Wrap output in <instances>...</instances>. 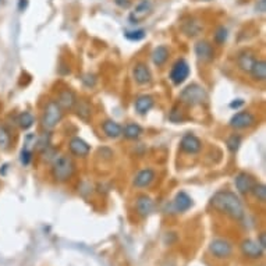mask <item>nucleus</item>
Wrapping results in <instances>:
<instances>
[{
  "instance_id": "f257e3e1",
  "label": "nucleus",
  "mask_w": 266,
  "mask_h": 266,
  "mask_svg": "<svg viewBox=\"0 0 266 266\" xmlns=\"http://www.w3.org/2000/svg\"><path fill=\"white\" fill-rule=\"evenodd\" d=\"M211 203L215 209L229 215L230 218L236 221H241L244 218V206L236 194L230 191H219L212 197Z\"/></svg>"
},
{
  "instance_id": "f03ea898",
  "label": "nucleus",
  "mask_w": 266,
  "mask_h": 266,
  "mask_svg": "<svg viewBox=\"0 0 266 266\" xmlns=\"http://www.w3.org/2000/svg\"><path fill=\"white\" fill-rule=\"evenodd\" d=\"M74 173V163L68 156H59L53 160L52 175L56 181L65 183Z\"/></svg>"
},
{
  "instance_id": "7ed1b4c3",
  "label": "nucleus",
  "mask_w": 266,
  "mask_h": 266,
  "mask_svg": "<svg viewBox=\"0 0 266 266\" xmlns=\"http://www.w3.org/2000/svg\"><path fill=\"white\" fill-rule=\"evenodd\" d=\"M180 101L190 106H197V105H202L208 101V93L201 85L191 84L180 92Z\"/></svg>"
},
{
  "instance_id": "20e7f679",
  "label": "nucleus",
  "mask_w": 266,
  "mask_h": 266,
  "mask_svg": "<svg viewBox=\"0 0 266 266\" xmlns=\"http://www.w3.org/2000/svg\"><path fill=\"white\" fill-rule=\"evenodd\" d=\"M63 117V109L59 106V103L50 101L46 105L44 116H42V126L46 130H53L60 123Z\"/></svg>"
},
{
  "instance_id": "39448f33",
  "label": "nucleus",
  "mask_w": 266,
  "mask_h": 266,
  "mask_svg": "<svg viewBox=\"0 0 266 266\" xmlns=\"http://www.w3.org/2000/svg\"><path fill=\"white\" fill-rule=\"evenodd\" d=\"M190 75V66L185 60H177L170 71V80L173 81L176 85H180L183 84Z\"/></svg>"
},
{
  "instance_id": "423d86ee",
  "label": "nucleus",
  "mask_w": 266,
  "mask_h": 266,
  "mask_svg": "<svg viewBox=\"0 0 266 266\" xmlns=\"http://www.w3.org/2000/svg\"><path fill=\"white\" fill-rule=\"evenodd\" d=\"M151 11H152V3H151V0H142L141 3H138L137 6H135L134 11H131L130 21L133 24H139L141 21H144L151 14Z\"/></svg>"
},
{
  "instance_id": "0eeeda50",
  "label": "nucleus",
  "mask_w": 266,
  "mask_h": 266,
  "mask_svg": "<svg viewBox=\"0 0 266 266\" xmlns=\"http://www.w3.org/2000/svg\"><path fill=\"white\" fill-rule=\"evenodd\" d=\"M209 251L211 254H213L216 258H221V259H224V258H229L233 252V247L230 244L229 241L222 239L213 240L209 245Z\"/></svg>"
},
{
  "instance_id": "6e6552de",
  "label": "nucleus",
  "mask_w": 266,
  "mask_h": 266,
  "mask_svg": "<svg viewBox=\"0 0 266 266\" xmlns=\"http://www.w3.org/2000/svg\"><path fill=\"white\" fill-rule=\"evenodd\" d=\"M254 123H255V117H254L252 113H249V111H239V113H236L230 119V127H233V129L236 130L247 129V127H251Z\"/></svg>"
},
{
  "instance_id": "1a4fd4ad",
  "label": "nucleus",
  "mask_w": 266,
  "mask_h": 266,
  "mask_svg": "<svg viewBox=\"0 0 266 266\" xmlns=\"http://www.w3.org/2000/svg\"><path fill=\"white\" fill-rule=\"evenodd\" d=\"M241 251H243V254L245 257L251 258V259H258V258H261L264 255V251L265 249L261 247L257 241H254V240H245V241L241 243Z\"/></svg>"
},
{
  "instance_id": "9d476101",
  "label": "nucleus",
  "mask_w": 266,
  "mask_h": 266,
  "mask_svg": "<svg viewBox=\"0 0 266 266\" xmlns=\"http://www.w3.org/2000/svg\"><path fill=\"white\" fill-rule=\"evenodd\" d=\"M195 55L197 57L203 62V63H208V62H212L213 57H215V50L209 42L206 41H200L197 45H195Z\"/></svg>"
},
{
  "instance_id": "9b49d317",
  "label": "nucleus",
  "mask_w": 266,
  "mask_h": 266,
  "mask_svg": "<svg viewBox=\"0 0 266 266\" xmlns=\"http://www.w3.org/2000/svg\"><path fill=\"white\" fill-rule=\"evenodd\" d=\"M234 183H236V188H237V191L240 194H249L252 193V188L255 187V180L251 177L247 173H240L237 177H236V180H234Z\"/></svg>"
},
{
  "instance_id": "f8f14e48",
  "label": "nucleus",
  "mask_w": 266,
  "mask_h": 266,
  "mask_svg": "<svg viewBox=\"0 0 266 266\" xmlns=\"http://www.w3.org/2000/svg\"><path fill=\"white\" fill-rule=\"evenodd\" d=\"M180 147L183 149L184 152H187V154H197V152H200L202 148L201 141H200V138H197L193 134H187V135H184L183 139H181V144H180Z\"/></svg>"
},
{
  "instance_id": "ddd939ff",
  "label": "nucleus",
  "mask_w": 266,
  "mask_h": 266,
  "mask_svg": "<svg viewBox=\"0 0 266 266\" xmlns=\"http://www.w3.org/2000/svg\"><path fill=\"white\" fill-rule=\"evenodd\" d=\"M68 148H70V152L75 156H87L89 154V151H91L89 145H88L84 139H81V138L78 137L73 138V139L70 141Z\"/></svg>"
},
{
  "instance_id": "4468645a",
  "label": "nucleus",
  "mask_w": 266,
  "mask_h": 266,
  "mask_svg": "<svg viewBox=\"0 0 266 266\" xmlns=\"http://www.w3.org/2000/svg\"><path fill=\"white\" fill-rule=\"evenodd\" d=\"M255 62H257V59H255L254 53H251V52H243V53H240L239 59H237V65H239L240 70L244 73H251Z\"/></svg>"
},
{
  "instance_id": "2eb2a0df",
  "label": "nucleus",
  "mask_w": 266,
  "mask_h": 266,
  "mask_svg": "<svg viewBox=\"0 0 266 266\" xmlns=\"http://www.w3.org/2000/svg\"><path fill=\"white\" fill-rule=\"evenodd\" d=\"M155 178V172L152 169H144L141 170L135 178H134V185L135 187H139V188H144V187H148L149 184L154 181Z\"/></svg>"
},
{
  "instance_id": "dca6fc26",
  "label": "nucleus",
  "mask_w": 266,
  "mask_h": 266,
  "mask_svg": "<svg viewBox=\"0 0 266 266\" xmlns=\"http://www.w3.org/2000/svg\"><path fill=\"white\" fill-rule=\"evenodd\" d=\"M75 102H77V96L71 89H63L59 95V106L62 109H73L75 106Z\"/></svg>"
},
{
  "instance_id": "f3484780",
  "label": "nucleus",
  "mask_w": 266,
  "mask_h": 266,
  "mask_svg": "<svg viewBox=\"0 0 266 266\" xmlns=\"http://www.w3.org/2000/svg\"><path fill=\"white\" fill-rule=\"evenodd\" d=\"M151 78H152V75H151V71H149L147 66L142 65V63H138L134 67V80L138 84L144 85V84L151 83Z\"/></svg>"
},
{
  "instance_id": "a211bd4d",
  "label": "nucleus",
  "mask_w": 266,
  "mask_h": 266,
  "mask_svg": "<svg viewBox=\"0 0 266 266\" xmlns=\"http://www.w3.org/2000/svg\"><path fill=\"white\" fill-rule=\"evenodd\" d=\"M191 206H193V200H191V197L188 194L181 191V193H178L176 195L175 208L177 209V212L188 211Z\"/></svg>"
},
{
  "instance_id": "6ab92c4d",
  "label": "nucleus",
  "mask_w": 266,
  "mask_h": 266,
  "mask_svg": "<svg viewBox=\"0 0 266 266\" xmlns=\"http://www.w3.org/2000/svg\"><path fill=\"white\" fill-rule=\"evenodd\" d=\"M137 211L141 216H148L154 211V201L147 195H139L137 198Z\"/></svg>"
},
{
  "instance_id": "aec40b11",
  "label": "nucleus",
  "mask_w": 266,
  "mask_h": 266,
  "mask_svg": "<svg viewBox=\"0 0 266 266\" xmlns=\"http://www.w3.org/2000/svg\"><path fill=\"white\" fill-rule=\"evenodd\" d=\"M154 108V98L149 96V95H142L137 98L135 101V111L139 113V114H145L148 111H151Z\"/></svg>"
},
{
  "instance_id": "412c9836",
  "label": "nucleus",
  "mask_w": 266,
  "mask_h": 266,
  "mask_svg": "<svg viewBox=\"0 0 266 266\" xmlns=\"http://www.w3.org/2000/svg\"><path fill=\"white\" fill-rule=\"evenodd\" d=\"M102 129L105 131V134L111 138H117L123 134L121 126H120L119 123L113 121V120H106V121L102 124Z\"/></svg>"
},
{
  "instance_id": "4be33fe9",
  "label": "nucleus",
  "mask_w": 266,
  "mask_h": 266,
  "mask_svg": "<svg viewBox=\"0 0 266 266\" xmlns=\"http://www.w3.org/2000/svg\"><path fill=\"white\" fill-rule=\"evenodd\" d=\"M251 75L257 81H265L266 78V62L265 60H257L251 70Z\"/></svg>"
},
{
  "instance_id": "5701e85b",
  "label": "nucleus",
  "mask_w": 266,
  "mask_h": 266,
  "mask_svg": "<svg viewBox=\"0 0 266 266\" xmlns=\"http://www.w3.org/2000/svg\"><path fill=\"white\" fill-rule=\"evenodd\" d=\"M169 57V50L166 46H157L152 52V60L156 66H162Z\"/></svg>"
},
{
  "instance_id": "b1692460",
  "label": "nucleus",
  "mask_w": 266,
  "mask_h": 266,
  "mask_svg": "<svg viewBox=\"0 0 266 266\" xmlns=\"http://www.w3.org/2000/svg\"><path fill=\"white\" fill-rule=\"evenodd\" d=\"M17 123H19V126L22 130H28L34 126L35 119H34V116L29 111H22L19 117H17Z\"/></svg>"
},
{
  "instance_id": "393cba45",
  "label": "nucleus",
  "mask_w": 266,
  "mask_h": 266,
  "mask_svg": "<svg viewBox=\"0 0 266 266\" xmlns=\"http://www.w3.org/2000/svg\"><path fill=\"white\" fill-rule=\"evenodd\" d=\"M75 105H77V114H78V117H81L83 120H88L89 114H91L89 103L83 99V101L75 102Z\"/></svg>"
},
{
  "instance_id": "a878e982",
  "label": "nucleus",
  "mask_w": 266,
  "mask_h": 266,
  "mask_svg": "<svg viewBox=\"0 0 266 266\" xmlns=\"http://www.w3.org/2000/svg\"><path fill=\"white\" fill-rule=\"evenodd\" d=\"M123 134H124V137L129 138V139H135L142 134V129L138 124H127L123 130Z\"/></svg>"
},
{
  "instance_id": "bb28decb",
  "label": "nucleus",
  "mask_w": 266,
  "mask_h": 266,
  "mask_svg": "<svg viewBox=\"0 0 266 266\" xmlns=\"http://www.w3.org/2000/svg\"><path fill=\"white\" fill-rule=\"evenodd\" d=\"M11 144V138H10L9 131L6 127L0 126V149H7Z\"/></svg>"
},
{
  "instance_id": "cd10ccee",
  "label": "nucleus",
  "mask_w": 266,
  "mask_h": 266,
  "mask_svg": "<svg viewBox=\"0 0 266 266\" xmlns=\"http://www.w3.org/2000/svg\"><path fill=\"white\" fill-rule=\"evenodd\" d=\"M252 193L255 195L258 201L265 202L266 201V187L265 184H255V187L252 188Z\"/></svg>"
},
{
  "instance_id": "c85d7f7f",
  "label": "nucleus",
  "mask_w": 266,
  "mask_h": 266,
  "mask_svg": "<svg viewBox=\"0 0 266 266\" xmlns=\"http://www.w3.org/2000/svg\"><path fill=\"white\" fill-rule=\"evenodd\" d=\"M240 145H241V137H240V135L233 134V135L227 139V148H229L230 152H233V154L239 151Z\"/></svg>"
},
{
  "instance_id": "c756f323",
  "label": "nucleus",
  "mask_w": 266,
  "mask_h": 266,
  "mask_svg": "<svg viewBox=\"0 0 266 266\" xmlns=\"http://www.w3.org/2000/svg\"><path fill=\"white\" fill-rule=\"evenodd\" d=\"M126 38L130 41H141L145 38V31L144 29H135V31H126Z\"/></svg>"
},
{
  "instance_id": "7c9ffc66",
  "label": "nucleus",
  "mask_w": 266,
  "mask_h": 266,
  "mask_svg": "<svg viewBox=\"0 0 266 266\" xmlns=\"http://www.w3.org/2000/svg\"><path fill=\"white\" fill-rule=\"evenodd\" d=\"M227 39V29L224 27H219L216 34H215V41L218 44H224V41Z\"/></svg>"
},
{
  "instance_id": "2f4dec72",
  "label": "nucleus",
  "mask_w": 266,
  "mask_h": 266,
  "mask_svg": "<svg viewBox=\"0 0 266 266\" xmlns=\"http://www.w3.org/2000/svg\"><path fill=\"white\" fill-rule=\"evenodd\" d=\"M31 159H32V152L25 147L22 151H21V163H22L24 166L29 165Z\"/></svg>"
},
{
  "instance_id": "473e14b6",
  "label": "nucleus",
  "mask_w": 266,
  "mask_h": 266,
  "mask_svg": "<svg viewBox=\"0 0 266 266\" xmlns=\"http://www.w3.org/2000/svg\"><path fill=\"white\" fill-rule=\"evenodd\" d=\"M47 144H49V135H47V138H46V134L44 135V137L41 138L39 141H38V149L39 151H42V149H45V148H47Z\"/></svg>"
},
{
  "instance_id": "72a5a7b5",
  "label": "nucleus",
  "mask_w": 266,
  "mask_h": 266,
  "mask_svg": "<svg viewBox=\"0 0 266 266\" xmlns=\"http://www.w3.org/2000/svg\"><path fill=\"white\" fill-rule=\"evenodd\" d=\"M243 105H244V101H243V99H236V101L230 103V108H231V109H239V108H241Z\"/></svg>"
},
{
  "instance_id": "f704fd0d",
  "label": "nucleus",
  "mask_w": 266,
  "mask_h": 266,
  "mask_svg": "<svg viewBox=\"0 0 266 266\" xmlns=\"http://www.w3.org/2000/svg\"><path fill=\"white\" fill-rule=\"evenodd\" d=\"M116 1V4L119 6V7H123V9H127L130 6V0H114Z\"/></svg>"
},
{
  "instance_id": "c9c22d12",
  "label": "nucleus",
  "mask_w": 266,
  "mask_h": 266,
  "mask_svg": "<svg viewBox=\"0 0 266 266\" xmlns=\"http://www.w3.org/2000/svg\"><path fill=\"white\" fill-rule=\"evenodd\" d=\"M257 10L259 13H265L266 11V0H259V3L257 4Z\"/></svg>"
},
{
  "instance_id": "e433bc0d",
  "label": "nucleus",
  "mask_w": 266,
  "mask_h": 266,
  "mask_svg": "<svg viewBox=\"0 0 266 266\" xmlns=\"http://www.w3.org/2000/svg\"><path fill=\"white\" fill-rule=\"evenodd\" d=\"M258 244H259V245H261V247L264 248V249H265V247H266V241H265V233H261V234H259V239H258V241H257Z\"/></svg>"
},
{
  "instance_id": "4c0bfd02",
  "label": "nucleus",
  "mask_w": 266,
  "mask_h": 266,
  "mask_svg": "<svg viewBox=\"0 0 266 266\" xmlns=\"http://www.w3.org/2000/svg\"><path fill=\"white\" fill-rule=\"evenodd\" d=\"M28 7V0H19V10L24 11Z\"/></svg>"
}]
</instances>
